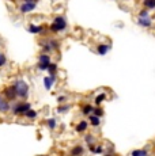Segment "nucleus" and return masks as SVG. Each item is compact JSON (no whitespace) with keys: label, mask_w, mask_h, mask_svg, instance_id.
Segmentation results:
<instances>
[{"label":"nucleus","mask_w":155,"mask_h":156,"mask_svg":"<svg viewBox=\"0 0 155 156\" xmlns=\"http://www.w3.org/2000/svg\"><path fill=\"white\" fill-rule=\"evenodd\" d=\"M87 126H88V122L87 121H80L79 124L76 125L75 130L78 132V133H82V132H85L86 129H87Z\"/></svg>","instance_id":"nucleus-12"},{"label":"nucleus","mask_w":155,"mask_h":156,"mask_svg":"<svg viewBox=\"0 0 155 156\" xmlns=\"http://www.w3.org/2000/svg\"><path fill=\"white\" fill-rule=\"evenodd\" d=\"M138 23L142 27H151L153 26V22H151L150 14H148V10H143L139 12V18H138Z\"/></svg>","instance_id":"nucleus-3"},{"label":"nucleus","mask_w":155,"mask_h":156,"mask_svg":"<svg viewBox=\"0 0 155 156\" xmlns=\"http://www.w3.org/2000/svg\"><path fill=\"white\" fill-rule=\"evenodd\" d=\"M46 71H49V73H56V71H57V65L50 62V64L48 65V69Z\"/></svg>","instance_id":"nucleus-24"},{"label":"nucleus","mask_w":155,"mask_h":156,"mask_svg":"<svg viewBox=\"0 0 155 156\" xmlns=\"http://www.w3.org/2000/svg\"><path fill=\"white\" fill-rule=\"evenodd\" d=\"M88 122H90V125H93V126H99L101 125V117H97L94 115V114H91L90 118H88Z\"/></svg>","instance_id":"nucleus-10"},{"label":"nucleus","mask_w":155,"mask_h":156,"mask_svg":"<svg viewBox=\"0 0 155 156\" xmlns=\"http://www.w3.org/2000/svg\"><path fill=\"white\" fill-rule=\"evenodd\" d=\"M14 87H15V91H16V98H20V99H26L29 97V88L27 83L25 80H16L14 83Z\"/></svg>","instance_id":"nucleus-1"},{"label":"nucleus","mask_w":155,"mask_h":156,"mask_svg":"<svg viewBox=\"0 0 155 156\" xmlns=\"http://www.w3.org/2000/svg\"><path fill=\"white\" fill-rule=\"evenodd\" d=\"M71 109V105H65V106H59L57 107V113H67Z\"/></svg>","instance_id":"nucleus-22"},{"label":"nucleus","mask_w":155,"mask_h":156,"mask_svg":"<svg viewBox=\"0 0 155 156\" xmlns=\"http://www.w3.org/2000/svg\"><path fill=\"white\" fill-rule=\"evenodd\" d=\"M148 152L146 151V149H135V151L131 152V155L132 156H147Z\"/></svg>","instance_id":"nucleus-17"},{"label":"nucleus","mask_w":155,"mask_h":156,"mask_svg":"<svg viewBox=\"0 0 155 156\" xmlns=\"http://www.w3.org/2000/svg\"><path fill=\"white\" fill-rule=\"evenodd\" d=\"M65 99H67V98H65V97H59V98H57V101H59V103H63V102H64Z\"/></svg>","instance_id":"nucleus-27"},{"label":"nucleus","mask_w":155,"mask_h":156,"mask_svg":"<svg viewBox=\"0 0 155 156\" xmlns=\"http://www.w3.org/2000/svg\"><path fill=\"white\" fill-rule=\"evenodd\" d=\"M31 107V105L29 103V102H19V103H16L15 106H13L11 109H13V113L15 114V115H19V114H23L26 112V110H29Z\"/></svg>","instance_id":"nucleus-5"},{"label":"nucleus","mask_w":155,"mask_h":156,"mask_svg":"<svg viewBox=\"0 0 155 156\" xmlns=\"http://www.w3.org/2000/svg\"><path fill=\"white\" fill-rule=\"evenodd\" d=\"M105 99H106V95L105 94H99L97 98H95V105H97V106H99V105L102 103Z\"/></svg>","instance_id":"nucleus-20"},{"label":"nucleus","mask_w":155,"mask_h":156,"mask_svg":"<svg viewBox=\"0 0 155 156\" xmlns=\"http://www.w3.org/2000/svg\"><path fill=\"white\" fill-rule=\"evenodd\" d=\"M110 48H112V45L108 44V45H105V44H99L97 46V52H98V55H101V56H105L106 53L110 50Z\"/></svg>","instance_id":"nucleus-9"},{"label":"nucleus","mask_w":155,"mask_h":156,"mask_svg":"<svg viewBox=\"0 0 155 156\" xmlns=\"http://www.w3.org/2000/svg\"><path fill=\"white\" fill-rule=\"evenodd\" d=\"M142 4L146 10H154L155 8V0H143Z\"/></svg>","instance_id":"nucleus-14"},{"label":"nucleus","mask_w":155,"mask_h":156,"mask_svg":"<svg viewBox=\"0 0 155 156\" xmlns=\"http://www.w3.org/2000/svg\"><path fill=\"white\" fill-rule=\"evenodd\" d=\"M65 29H67V20H65V18L61 16V15L56 16L55 20H53V22L50 23V26H49V30L50 31H53V33L64 31Z\"/></svg>","instance_id":"nucleus-2"},{"label":"nucleus","mask_w":155,"mask_h":156,"mask_svg":"<svg viewBox=\"0 0 155 156\" xmlns=\"http://www.w3.org/2000/svg\"><path fill=\"white\" fill-rule=\"evenodd\" d=\"M85 154V149H83L82 145H76L71 149V155H83Z\"/></svg>","instance_id":"nucleus-15"},{"label":"nucleus","mask_w":155,"mask_h":156,"mask_svg":"<svg viewBox=\"0 0 155 156\" xmlns=\"http://www.w3.org/2000/svg\"><path fill=\"white\" fill-rule=\"evenodd\" d=\"M5 62H7V57H5L4 53H2V52H0V68H2V67H4V65H5Z\"/></svg>","instance_id":"nucleus-25"},{"label":"nucleus","mask_w":155,"mask_h":156,"mask_svg":"<svg viewBox=\"0 0 155 156\" xmlns=\"http://www.w3.org/2000/svg\"><path fill=\"white\" fill-rule=\"evenodd\" d=\"M29 33H31V34H40V33H42V26H38V25H30L29 26Z\"/></svg>","instance_id":"nucleus-11"},{"label":"nucleus","mask_w":155,"mask_h":156,"mask_svg":"<svg viewBox=\"0 0 155 156\" xmlns=\"http://www.w3.org/2000/svg\"><path fill=\"white\" fill-rule=\"evenodd\" d=\"M94 152L101 154V152H103V148H102V147H97V148H94Z\"/></svg>","instance_id":"nucleus-26"},{"label":"nucleus","mask_w":155,"mask_h":156,"mask_svg":"<svg viewBox=\"0 0 155 156\" xmlns=\"http://www.w3.org/2000/svg\"><path fill=\"white\" fill-rule=\"evenodd\" d=\"M55 82H56V73H50L49 76H46L45 79H44V87H45V90L49 91Z\"/></svg>","instance_id":"nucleus-8"},{"label":"nucleus","mask_w":155,"mask_h":156,"mask_svg":"<svg viewBox=\"0 0 155 156\" xmlns=\"http://www.w3.org/2000/svg\"><path fill=\"white\" fill-rule=\"evenodd\" d=\"M83 114H85V115H90L91 114V112H93V106H91V105H85V106H83Z\"/></svg>","instance_id":"nucleus-18"},{"label":"nucleus","mask_w":155,"mask_h":156,"mask_svg":"<svg viewBox=\"0 0 155 156\" xmlns=\"http://www.w3.org/2000/svg\"><path fill=\"white\" fill-rule=\"evenodd\" d=\"M38 62H41V64H50V56L46 55V53H42V55L38 56Z\"/></svg>","instance_id":"nucleus-13"},{"label":"nucleus","mask_w":155,"mask_h":156,"mask_svg":"<svg viewBox=\"0 0 155 156\" xmlns=\"http://www.w3.org/2000/svg\"><path fill=\"white\" fill-rule=\"evenodd\" d=\"M23 115H25L26 118H30V119H33V118H35V117H37V112L31 110V107H30L29 110H26V112L23 113Z\"/></svg>","instance_id":"nucleus-16"},{"label":"nucleus","mask_w":155,"mask_h":156,"mask_svg":"<svg viewBox=\"0 0 155 156\" xmlns=\"http://www.w3.org/2000/svg\"><path fill=\"white\" fill-rule=\"evenodd\" d=\"M94 114V115H97V117H102L103 115V110L101 109L99 106H97V107H93V112H91Z\"/></svg>","instance_id":"nucleus-19"},{"label":"nucleus","mask_w":155,"mask_h":156,"mask_svg":"<svg viewBox=\"0 0 155 156\" xmlns=\"http://www.w3.org/2000/svg\"><path fill=\"white\" fill-rule=\"evenodd\" d=\"M11 110V105L10 101L4 97V95H0V113H8Z\"/></svg>","instance_id":"nucleus-7"},{"label":"nucleus","mask_w":155,"mask_h":156,"mask_svg":"<svg viewBox=\"0 0 155 156\" xmlns=\"http://www.w3.org/2000/svg\"><path fill=\"white\" fill-rule=\"evenodd\" d=\"M3 95H4L8 101H15L16 99V91H15V87H14V84L5 87L4 91H3Z\"/></svg>","instance_id":"nucleus-6"},{"label":"nucleus","mask_w":155,"mask_h":156,"mask_svg":"<svg viewBox=\"0 0 155 156\" xmlns=\"http://www.w3.org/2000/svg\"><path fill=\"white\" fill-rule=\"evenodd\" d=\"M37 7V0H23V3L19 5V11L22 14H29Z\"/></svg>","instance_id":"nucleus-4"},{"label":"nucleus","mask_w":155,"mask_h":156,"mask_svg":"<svg viewBox=\"0 0 155 156\" xmlns=\"http://www.w3.org/2000/svg\"><path fill=\"white\" fill-rule=\"evenodd\" d=\"M56 125H57V124H56V119H55V118H49V119L46 121V126L49 128V129H55Z\"/></svg>","instance_id":"nucleus-21"},{"label":"nucleus","mask_w":155,"mask_h":156,"mask_svg":"<svg viewBox=\"0 0 155 156\" xmlns=\"http://www.w3.org/2000/svg\"><path fill=\"white\" fill-rule=\"evenodd\" d=\"M85 140H86V143L87 144H94L95 143V137L93 136V134H86Z\"/></svg>","instance_id":"nucleus-23"}]
</instances>
